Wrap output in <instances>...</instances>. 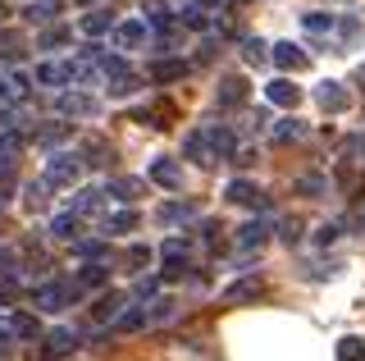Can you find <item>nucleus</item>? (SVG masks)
<instances>
[{"label": "nucleus", "instance_id": "obj_22", "mask_svg": "<svg viewBox=\"0 0 365 361\" xmlns=\"http://www.w3.org/2000/svg\"><path fill=\"white\" fill-rule=\"evenodd\" d=\"M133 119L137 123H151V128H169V123H174V106H169V101H160V106H142Z\"/></svg>", "mask_w": 365, "mask_h": 361}, {"label": "nucleus", "instance_id": "obj_47", "mask_svg": "<svg viewBox=\"0 0 365 361\" xmlns=\"http://www.w3.org/2000/svg\"><path fill=\"white\" fill-rule=\"evenodd\" d=\"M279 238L288 243V247H292V243H302V220H283V224H279Z\"/></svg>", "mask_w": 365, "mask_h": 361}, {"label": "nucleus", "instance_id": "obj_18", "mask_svg": "<svg viewBox=\"0 0 365 361\" xmlns=\"http://www.w3.org/2000/svg\"><path fill=\"white\" fill-rule=\"evenodd\" d=\"M28 96V78L23 73H0V106H19V101Z\"/></svg>", "mask_w": 365, "mask_h": 361}, {"label": "nucleus", "instance_id": "obj_5", "mask_svg": "<svg viewBox=\"0 0 365 361\" xmlns=\"http://www.w3.org/2000/svg\"><path fill=\"white\" fill-rule=\"evenodd\" d=\"M55 110H60L64 119H96V115H101V101L87 96V92H60Z\"/></svg>", "mask_w": 365, "mask_h": 361}, {"label": "nucleus", "instance_id": "obj_20", "mask_svg": "<svg viewBox=\"0 0 365 361\" xmlns=\"http://www.w3.org/2000/svg\"><path fill=\"white\" fill-rule=\"evenodd\" d=\"M106 193H110V197H119V201H137V197L146 193V178H133V174L110 178V183H106Z\"/></svg>", "mask_w": 365, "mask_h": 361}, {"label": "nucleus", "instance_id": "obj_4", "mask_svg": "<svg viewBox=\"0 0 365 361\" xmlns=\"http://www.w3.org/2000/svg\"><path fill=\"white\" fill-rule=\"evenodd\" d=\"M146 37H151L146 19H123V24H114V28H110V51H137Z\"/></svg>", "mask_w": 365, "mask_h": 361}, {"label": "nucleus", "instance_id": "obj_38", "mask_svg": "<svg viewBox=\"0 0 365 361\" xmlns=\"http://www.w3.org/2000/svg\"><path fill=\"white\" fill-rule=\"evenodd\" d=\"M73 256H83V261H101V256H106V243H101V238H73Z\"/></svg>", "mask_w": 365, "mask_h": 361}, {"label": "nucleus", "instance_id": "obj_37", "mask_svg": "<svg viewBox=\"0 0 365 361\" xmlns=\"http://www.w3.org/2000/svg\"><path fill=\"white\" fill-rule=\"evenodd\" d=\"M306 138V123L302 119H283V123H274V142H302Z\"/></svg>", "mask_w": 365, "mask_h": 361}, {"label": "nucleus", "instance_id": "obj_52", "mask_svg": "<svg viewBox=\"0 0 365 361\" xmlns=\"http://www.w3.org/2000/svg\"><path fill=\"white\" fill-rule=\"evenodd\" d=\"M9 338H14V325H9V320H5V315H0V357H5V352H9Z\"/></svg>", "mask_w": 365, "mask_h": 361}, {"label": "nucleus", "instance_id": "obj_35", "mask_svg": "<svg viewBox=\"0 0 365 361\" xmlns=\"http://www.w3.org/2000/svg\"><path fill=\"white\" fill-rule=\"evenodd\" d=\"M123 302H128L123 293H106V298H101L96 307H91V315H96V320H114V315L123 311Z\"/></svg>", "mask_w": 365, "mask_h": 361}, {"label": "nucleus", "instance_id": "obj_36", "mask_svg": "<svg viewBox=\"0 0 365 361\" xmlns=\"http://www.w3.org/2000/svg\"><path fill=\"white\" fill-rule=\"evenodd\" d=\"M110 279V265H101V261H87L83 270H78V284L83 288H101Z\"/></svg>", "mask_w": 365, "mask_h": 361}, {"label": "nucleus", "instance_id": "obj_40", "mask_svg": "<svg viewBox=\"0 0 365 361\" xmlns=\"http://www.w3.org/2000/svg\"><path fill=\"white\" fill-rule=\"evenodd\" d=\"M192 215H197V210H192L187 201H169V206H160V220H165V224H182Z\"/></svg>", "mask_w": 365, "mask_h": 361}, {"label": "nucleus", "instance_id": "obj_39", "mask_svg": "<svg viewBox=\"0 0 365 361\" xmlns=\"http://www.w3.org/2000/svg\"><path fill=\"white\" fill-rule=\"evenodd\" d=\"M137 229V210H114L106 220V233H133Z\"/></svg>", "mask_w": 365, "mask_h": 361}, {"label": "nucleus", "instance_id": "obj_14", "mask_svg": "<svg viewBox=\"0 0 365 361\" xmlns=\"http://www.w3.org/2000/svg\"><path fill=\"white\" fill-rule=\"evenodd\" d=\"M302 32L315 37V41H329L338 32V14H319V9H315V14H302Z\"/></svg>", "mask_w": 365, "mask_h": 361}, {"label": "nucleus", "instance_id": "obj_45", "mask_svg": "<svg viewBox=\"0 0 365 361\" xmlns=\"http://www.w3.org/2000/svg\"><path fill=\"white\" fill-rule=\"evenodd\" d=\"M182 270H187V256H165V270H160V279H165V284H174V279H182Z\"/></svg>", "mask_w": 365, "mask_h": 361}, {"label": "nucleus", "instance_id": "obj_23", "mask_svg": "<svg viewBox=\"0 0 365 361\" xmlns=\"http://www.w3.org/2000/svg\"><path fill=\"white\" fill-rule=\"evenodd\" d=\"M260 293H265L260 279H237L233 288H224V302H228V307H237V302H256Z\"/></svg>", "mask_w": 365, "mask_h": 361}, {"label": "nucleus", "instance_id": "obj_1", "mask_svg": "<svg viewBox=\"0 0 365 361\" xmlns=\"http://www.w3.org/2000/svg\"><path fill=\"white\" fill-rule=\"evenodd\" d=\"M78 298H83V284H78V279H51V284L32 288L37 311H64V307H73Z\"/></svg>", "mask_w": 365, "mask_h": 361}, {"label": "nucleus", "instance_id": "obj_33", "mask_svg": "<svg viewBox=\"0 0 365 361\" xmlns=\"http://www.w3.org/2000/svg\"><path fill=\"white\" fill-rule=\"evenodd\" d=\"M182 73H187V64H182V60H155L151 64V78H155V83H178Z\"/></svg>", "mask_w": 365, "mask_h": 361}, {"label": "nucleus", "instance_id": "obj_17", "mask_svg": "<svg viewBox=\"0 0 365 361\" xmlns=\"http://www.w3.org/2000/svg\"><path fill=\"white\" fill-rule=\"evenodd\" d=\"M60 9H64V0H32V5H23V19H28L32 28H37V24H55Z\"/></svg>", "mask_w": 365, "mask_h": 361}, {"label": "nucleus", "instance_id": "obj_43", "mask_svg": "<svg viewBox=\"0 0 365 361\" xmlns=\"http://www.w3.org/2000/svg\"><path fill=\"white\" fill-rule=\"evenodd\" d=\"M64 138H68V123H46V128L37 133V142H41V146H60Z\"/></svg>", "mask_w": 365, "mask_h": 361}, {"label": "nucleus", "instance_id": "obj_30", "mask_svg": "<svg viewBox=\"0 0 365 361\" xmlns=\"http://www.w3.org/2000/svg\"><path fill=\"white\" fill-rule=\"evenodd\" d=\"M37 78L41 87H68V64H37Z\"/></svg>", "mask_w": 365, "mask_h": 361}, {"label": "nucleus", "instance_id": "obj_54", "mask_svg": "<svg viewBox=\"0 0 365 361\" xmlns=\"http://www.w3.org/2000/svg\"><path fill=\"white\" fill-rule=\"evenodd\" d=\"M165 256H187V243H182V238H169L165 243Z\"/></svg>", "mask_w": 365, "mask_h": 361}, {"label": "nucleus", "instance_id": "obj_34", "mask_svg": "<svg viewBox=\"0 0 365 361\" xmlns=\"http://www.w3.org/2000/svg\"><path fill=\"white\" fill-rule=\"evenodd\" d=\"M292 193H297V197H324V193H329V178H319V174H302V178L292 183Z\"/></svg>", "mask_w": 365, "mask_h": 361}, {"label": "nucleus", "instance_id": "obj_55", "mask_svg": "<svg viewBox=\"0 0 365 361\" xmlns=\"http://www.w3.org/2000/svg\"><path fill=\"white\" fill-rule=\"evenodd\" d=\"M347 156H365V138H351L347 142Z\"/></svg>", "mask_w": 365, "mask_h": 361}, {"label": "nucleus", "instance_id": "obj_13", "mask_svg": "<svg viewBox=\"0 0 365 361\" xmlns=\"http://www.w3.org/2000/svg\"><path fill=\"white\" fill-rule=\"evenodd\" d=\"M137 87H142V78H137L128 64H123V69H114V73H106V92L114 96V101H123V96H133Z\"/></svg>", "mask_w": 365, "mask_h": 361}, {"label": "nucleus", "instance_id": "obj_46", "mask_svg": "<svg viewBox=\"0 0 365 361\" xmlns=\"http://www.w3.org/2000/svg\"><path fill=\"white\" fill-rule=\"evenodd\" d=\"M14 338H37V320H32V315H14Z\"/></svg>", "mask_w": 365, "mask_h": 361}, {"label": "nucleus", "instance_id": "obj_31", "mask_svg": "<svg viewBox=\"0 0 365 361\" xmlns=\"http://www.w3.org/2000/svg\"><path fill=\"white\" fill-rule=\"evenodd\" d=\"M334 37H338V51H351V46H356V37H361V19L342 14V19H338V32H334Z\"/></svg>", "mask_w": 365, "mask_h": 361}, {"label": "nucleus", "instance_id": "obj_24", "mask_svg": "<svg viewBox=\"0 0 365 361\" xmlns=\"http://www.w3.org/2000/svg\"><path fill=\"white\" fill-rule=\"evenodd\" d=\"M51 178H32V183L28 188H23V201H28V210H46V206H51Z\"/></svg>", "mask_w": 365, "mask_h": 361}, {"label": "nucleus", "instance_id": "obj_9", "mask_svg": "<svg viewBox=\"0 0 365 361\" xmlns=\"http://www.w3.org/2000/svg\"><path fill=\"white\" fill-rule=\"evenodd\" d=\"M215 101H220V110H237V106H247V78H242V73L220 78V87H215Z\"/></svg>", "mask_w": 365, "mask_h": 361}, {"label": "nucleus", "instance_id": "obj_27", "mask_svg": "<svg viewBox=\"0 0 365 361\" xmlns=\"http://www.w3.org/2000/svg\"><path fill=\"white\" fill-rule=\"evenodd\" d=\"M265 238H269V229L260 220H251V224H242V229H237V247H247V252H260V247H265Z\"/></svg>", "mask_w": 365, "mask_h": 361}, {"label": "nucleus", "instance_id": "obj_42", "mask_svg": "<svg viewBox=\"0 0 365 361\" xmlns=\"http://www.w3.org/2000/svg\"><path fill=\"white\" fill-rule=\"evenodd\" d=\"M338 361H365V343L361 338H338Z\"/></svg>", "mask_w": 365, "mask_h": 361}, {"label": "nucleus", "instance_id": "obj_11", "mask_svg": "<svg viewBox=\"0 0 365 361\" xmlns=\"http://www.w3.org/2000/svg\"><path fill=\"white\" fill-rule=\"evenodd\" d=\"M201 133H205V146H210L215 161H233V151H237L233 128H224V123H210V128H201Z\"/></svg>", "mask_w": 365, "mask_h": 361}, {"label": "nucleus", "instance_id": "obj_15", "mask_svg": "<svg viewBox=\"0 0 365 361\" xmlns=\"http://www.w3.org/2000/svg\"><path fill=\"white\" fill-rule=\"evenodd\" d=\"M269 106H283V110H297V101H302V87H292V78H274L265 87Z\"/></svg>", "mask_w": 365, "mask_h": 361}, {"label": "nucleus", "instance_id": "obj_29", "mask_svg": "<svg viewBox=\"0 0 365 361\" xmlns=\"http://www.w3.org/2000/svg\"><path fill=\"white\" fill-rule=\"evenodd\" d=\"M182 151H187V161H197V165H215V156H210V146H205V133H187V142H182Z\"/></svg>", "mask_w": 365, "mask_h": 361}, {"label": "nucleus", "instance_id": "obj_49", "mask_svg": "<svg viewBox=\"0 0 365 361\" xmlns=\"http://www.w3.org/2000/svg\"><path fill=\"white\" fill-rule=\"evenodd\" d=\"M64 41H68V32H64V28H51V32H41L37 46H41V51H51V46H64Z\"/></svg>", "mask_w": 365, "mask_h": 361}, {"label": "nucleus", "instance_id": "obj_41", "mask_svg": "<svg viewBox=\"0 0 365 361\" xmlns=\"http://www.w3.org/2000/svg\"><path fill=\"white\" fill-rule=\"evenodd\" d=\"M242 60H247V64H265V60H269V46H265L260 37H247V41H242Z\"/></svg>", "mask_w": 365, "mask_h": 361}, {"label": "nucleus", "instance_id": "obj_21", "mask_svg": "<svg viewBox=\"0 0 365 361\" xmlns=\"http://www.w3.org/2000/svg\"><path fill=\"white\" fill-rule=\"evenodd\" d=\"M78 156H83V165H91V169H106L110 161H114V151L101 138H87L83 146H78Z\"/></svg>", "mask_w": 365, "mask_h": 361}, {"label": "nucleus", "instance_id": "obj_48", "mask_svg": "<svg viewBox=\"0 0 365 361\" xmlns=\"http://www.w3.org/2000/svg\"><path fill=\"white\" fill-rule=\"evenodd\" d=\"M342 238V224H319V229H315V243L319 247H329V243H338Z\"/></svg>", "mask_w": 365, "mask_h": 361}, {"label": "nucleus", "instance_id": "obj_53", "mask_svg": "<svg viewBox=\"0 0 365 361\" xmlns=\"http://www.w3.org/2000/svg\"><path fill=\"white\" fill-rule=\"evenodd\" d=\"M0 275H14V252L9 247H0Z\"/></svg>", "mask_w": 365, "mask_h": 361}, {"label": "nucleus", "instance_id": "obj_26", "mask_svg": "<svg viewBox=\"0 0 365 361\" xmlns=\"http://www.w3.org/2000/svg\"><path fill=\"white\" fill-rule=\"evenodd\" d=\"M106 188H78V197H73V210H78V215H91V210H101V206H106Z\"/></svg>", "mask_w": 365, "mask_h": 361}, {"label": "nucleus", "instance_id": "obj_7", "mask_svg": "<svg viewBox=\"0 0 365 361\" xmlns=\"http://www.w3.org/2000/svg\"><path fill=\"white\" fill-rule=\"evenodd\" d=\"M269 60L279 64L283 73H306V69H311V55H306L302 46H292V41H279V46H269Z\"/></svg>", "mask_w": 365, "mask_h": 361}, {"label": "nucleus", "instance_id": "obj_8", "mask_svg": "<svg viewBox=\"0 0 365 361\" xmlns=\"http://www.w3.org/2000/svg\"><path fill=\"white\" fill-rule=\"evenodd\" d=\"M315 101H319V110H329V115H342V110H351V92H347V83H319L315 87Z\"/></svg>", "mask_w": 365, "mask_h": 361}, {"label": "nucleus", "instance_id": "obj_3", "mask_svg": "<svg viewBox=\"0 0 365 361\" xmlns=\"http://www.w3.org/2000/svg\"><path fill=\"white\" fill-rule=\"evenodd\" d=\"M83 156H78V151H55L51 156V161H46V178H51V183L55 188H73L78 183V178H83Z\"/></svg>", "mask_w": 365, "mask_h": 361}, {"label": "nucleus", "instance_id": "obj_12", "mask_svg": "<svg viewBox=\"0 0 365 361\" xmlns=\"http://www.w3.org/2000/svg\"><path fill=\"white\" fill-rule=\"evenodd\" d=\"M19 156H23V133L5 128V133H0V178L14 174V161H19Z\"/></svg>", "mask_w": 365, "mask_h": 361}, {"label": "nucleus", "instance_id": "obj_44", "mask_svg": "<svg viewBox=\"0 0 365 361\" xmlns=\"http://www.w3.org/2000/svg\"><path fill=\"white\" fill-rule=\"evenodd\" d=\"M146 261H151V247H142V243H133L128 252H123V265H128V270H142Z\"/></svg>", "mask_w": 365, "mask_h": 361}, {"label": "nucleus", "instance_id": "obj_56", "mask_svg": "<svg viewBox=\"0 0 365 361\" xmlns=\"http://www.w3.org/2000/svg\"><path fill=\"white\" fill-rule=\"evenodd\" d=\"M192 5H201V9H220L224 0H192Z\"/></svg>", "mask_w": 365, "mask_h": 361}, {"label": "nucleus", "instance_id": "obj_28", "mask_svg": "<svg viewBox=\"0 0 365 361\" xmlns=\"http://www.w3.org/2000/svg\"><path fill=\"white\" fill-rule=\"evenodd\" d=\"M142 325H151L146 307H128V311H119V315H114V330H119V334H137Z\"/></svg>", "mask_w": 365, "mask_h": 361}, {"label": "nucleus", "instance_id": "obj_16", "mask_svg": "<svg viewBox=\"0 0 365 361\" xmlns=\"http://www.w3.org/2000/svg\"><path fill=\"white\" fill-rule=\"evenodd\" d=\"M146 28H155V32H174V24H178V14L165 5V0H146Z\"/></svg>", "mask_w": 365, "mask_h": 361}, {"label": "nucleus", "instance_id": "obj_10", "mask_svg": "<svg viewBox=\"0 0 365 361\" xmlns=\"http://www.w3.org/2000/svg\"><path fill=\"white\" fill-rule=\"evenodd\" d=\"M146 178H151L155 188H169V193H178V188H182V165L169 161V156H160V161H151Z\"/></svg>", "mask_w": 365, "mask_h": 361}, {"label": "nucleus", "instance_id": "obj_57", "mask_svg": "<svg viewBox=\"0 0 365 361\" xmlns=\"http://www.w3.org/2000/svg\"><path fill=\"white\" fill-rule=\"evenodd\" d=\"M5 14H9V9H5V5H0V19H5Z\"/></svg>", "mask_w": 365, "mask_h": 361}, {"label": "nucleus", "instance_id": "obj_50", "mask_svg": "<svg viewBox=\"0 0 365 361\" xmlns=\"http://www.w3.org/2000/svg\"><path fill=\"white\" fill-rule=\"evenodd\" d=\"M155 288H160V279H137V284H133V298L146 302V298H155Z\"/></svg>", "mask_w": 365, "mask_h": 361}, {"label": "nucleus", "instance_id": "obj_32", "mask_svg": "<svg viewBox=\"0 0 365 361\" xmlns=\"http://www.w3.org/2000/svg\"><path fill=\"white\" fill-rule=\"evenodd\" d=\"M178 24H182V28H192V32H205V28H210V14H205L201 5H192V0H187V5L178 9Z\"/></svg>", "mask_w": 365, "mask_h": 361}, {"label": "nucleus", "instance_id": "obj_58", "mask_svg": "<svg viewBox=\"0 0 365 361\" xmlns=\"http://www.w3.org/2000/svg\"><path fill=\"white\" fill-rule=\"evenodd\" d=\"M361 78H365V69H361Z\"/></svg>", "mask_w": 365, "mask_h": 361}, {"label": "nucleus", "instance_id": "obj_51", "mask_svg": "<svg viewBox=\"0 0 365 361\" xmlns=\"http://www.w3.org/2000/svg\"><path fill=\"white\" fill-rule=\"evenodd\" d=\"M9 302H19V284H14V275H5V284H0V307H9Z\"/></svg>", "mask_w": 365, "mask_h": 361}, {"label": "nucleus", "instance_id": "obj_19", "mask_svg": "<svg viewBox=\"0 0 365 361\" xmlns=\"http://www.w3.org/2000/svg\"><path fill=\"white\" fill-rule=\"evenodd\" d=\"M78 229H83V215H78V210H64V215H55L51 220V238H60V243H73L78 238Z\"/></svg>", "mask_w": 365, "mask_h": 361}, {"label": "nucleus", "instance_id": "obj_25", "mask_svg": "<svg viewBox=\"0 0 365 361\" xmlns=\"http://www.w3.org/2000/svg\"><path fill=\"white\" fill-rule=\"evenodd\" d=\"M110 28H114V9L110 5H96L83 19V32H87V37H101V32H110Z\"/></svg>", "mask_w": 365, "mask_h": 361}, {"label": "nucleus", "instance_id": "obj_6", "mask_svg": "<svg viewBox=\"0 0 365 361\" xmlns=\"http://www.w3.org/2000/svg\"><path fill=\"white\" fill-rule=\"evenodd\" d=\"M224 197L233 201V206H247V210H269V197L260 193L251 178H233V183L224 188Z\"/></svg>", "mask_w": 365, "mask_h": 361}, {"label": "nucleus", "instance_id": "obj_2", "mask_svg": "<svg viewBox=\"0 0 365 361\" xmlns=\"http://www.w3.org/2000/svg\"><path fill=\"white\" fill-rule=\"evenodd\" d=\"M78 347H83V338L68 330V325H55V330H46V334H41L37 361H60V357H73Z\"/></svg>", "mask_w": 365, "mask_h": 361}]
</instances>
